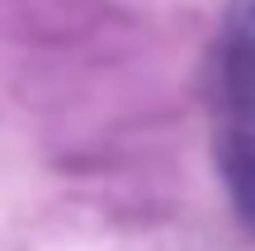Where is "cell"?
Instances as JSON below:
<instances>
[{
  "label": "cell",
  "mask_w": 255,
  "mask_h": 251,
  "mask_svg": "<svg viewBox=\"0 0 255 251\" xmlns=\"http://www.w3.org/2000/svg\"><path fill=\"white\" fill-rule=\"evenodd\" d=\"M227 90L237 109L241 147L255 152V0H241L227 38Z\"/></svg>",
  "instance_id": "1"
}]
</instances>
